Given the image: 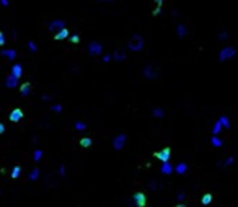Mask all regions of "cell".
Masks as SVG:
<instances>
[{
  "label": "cell",
  "mask_w": 238,
  "mask_h": 207,
  "mask_svg": "<svg viewBox=\"0 0 238 207\" xmlns=\"http://www.w3.org/2000/svg\"><path fill=\"white\" fill-rule=\"evenodd\" d=\"M144 44H145V41H144V36L139 33L132 34V38L129 39V43H127V47H129V51H132V52H139V51L144 49Z\"/></svg>",
  "instance_id": "1"
},
{
  "label": "cell",
  "mask_w": 238,
  "mask_h": 207,
  "mask_svg": "<svg viewBox=\"0 0 238 207\" xmlns=\"http://www.w3.org/2000/svg\"><path fill=\"white\" fill-rule=\"evenodd\" d=\"M158 75H160V72H158V69L153 64H147L144 67V77L147 80H155V78H158Z\"/></svg>",
  "instance_id": "2"
},
{
  "label": "cell",
  "mask_w": 238,
  "mask_h": 207,
  "mask_svg": "<svg viewBox=\"0 0 238 207\" xmlns=\"http://www.w3.org/2000/svg\"><path fill=\"white\" fill-rule=\"evenodd\" d=\"M88 54L91 57H98L103 54V44L99 43V41H91V43L88 44Z\"/></svg>",
  "instance_id": "3"
},
{
  "label": "cell",
  "mask_w": 238,
  "mask_h": 207,
  "mask_svg": "<svg viewBox=\"0 0 238 207\" xmlns=\"http://www.w3.org/2000/svg\"><path fill=\"white\" fill-rule=\"evenodd\" d=\"M155 158H158V160L161 161V163H167V161H170V157H171V150L168 147H165V148H161V150H158V152H155Z\"/></svg>",
  "instance_id": "4"
},
{
  "label": "cell",
  "mask_w": 238,
  "mask_h": 207,
  "mask_svg": "<svg viewBox=\"0 0 238 207\" xmlns=\"http://www.w3.org/2000/svg\"><path fill=\"white\" fill-rule=\"evenodd\" d=\"M132 204L134 207H145L147 204V197L144 192H134L132 194Z\"/></svg>",
  "instance_id": "5"
},
{
  "label": "cell",
  "mask_w": 238,
  "mask_h": 207,
  "mask_svg": "<svg viewBox=\"0 0 238 207\" xmlns=\"http://www.w3.org/2000/svg\"><path fill=\"white\" fill-rule=\"evenodd\" d=\"M126 140H127L126 134H119V136H116L114 139H113V147H114V150H122L124 145H126Z\"/></svg>",
  "instance_id": "6"
},
{
  "label": "cell",
  "mask_w": 238,
  "mask_h": 207,
  "mask_svg": "<svg viewBox=\"0 0 238 207\" xmlns=\"http://www.w3.org/2000/svg\"><path fill=\"white\" fill-rule=\"evenodd\" d=\"M47 28H49V31H52V33H57V31H60V29L65 28V21H64V20H60V18L52 20V21L47 25Z\"/></svg>",
  "instance_id": "7"
},
{
  "label": "cell",
  "mask_w": 238,
  "mask_h": 207,
  "mask_svg": "<svg viewBox=\"0 0 238 207\" xmlns=\"http://www.w3.org/2000/svg\"><path fill=\"white\" fill-rule=\"evenodd\" d=\"M23 116H25L23 109H21V108H15V109H12V111H10L8 119L12 121V122H18V121H21V119H23Z\"/></svg>",
  "instance_id": "8"
},
{
  "label": "cell",
  "mask_w": 238,
  "mask_h": 207,
  "mask_svg": "<svg viewBox=\"0 0 238 207\" xmlns=\"http://www.w3.org/2000/svg\"><path fill=\"white\" fill-rule=\"evenodd\" d=\"M69 38H70V33H69L67 28L57 31V33L54 34V41H64V39H69Z\"/></svg>",
  "instance_id": "9"
},
{
  "label": "cell",
  "mask_w": 238,
  "mask_h": 207,
  "mask_svg": "<svg viewBox=\"0 0 238 207\" xmlns=\"http://www.w3.org/2000/svg\"><path fill=\"white\" fill-rule=\"evenodd\" d=\"M18 82H20V78H16V77H13L12 74L7 77V80H5V87L7 88H15V87H18Z\"/></svg>",
  "instance_id": "10"
},
{
  "label": "cell",
  "mask_w": 238,
  "mask_h": 207,
  "mask_svg": "<svg viewBox=\"0 0 238 207\" xmlns=\"http://www.w3.org/2000/svg\"><path fill=\"white\" fill-rule=\"evenodd\" d=\"M0 54H2V57H7V59H10V60L16 59V51L15 49H3V51H0Z\"/></svg>",
  "instance_id": "11"
},
{
  "label": "cell",
  "mask_w": 238,
  "mask_h": 207,
  "mask_svg": "<svg viewBox=\"0 0 238 207\" xmlns=\"http://www.w3.org/2000/svg\"><path fill=\"white\" fill-rule=\"evenodd\" d=\"M12 75H13V77H16V78L23 77V67H21V64H13L12 65Z\"/></svg>",
  "instance_id": "12"
},
{
  "label": "cell",
  "mask_w": 238,
  "mask_h": 207,
  "mask_svg": "<svg viewBox=\"0 0 238 207\" xmlns=\"http://www.w3.org/2000/svg\"><path fill=\"white\" fill-rule=\"evenodd\" d=\"M20 93L21 96H28L31 93V82H25L23 85H20Z\"/></svg>",
  "instance_id": "13"
},
{
  "label": "cell",
  "mask_w": 238,
  "mask_h": 207,
  "mask_svg": "<svg viewBox=\"0 0 238 207\" xmlns=\"http://www.w3.org/2000/svg\"><path fill=\"white\" fill-rule=\"evenodd\" d=\"M113 57H114L116 60H124L126 59V51L124 49H116V52L113 54Z\"/></svg>",
  "instance_id": "14"
},
{
  "label": "cell",
  "mask_w": 238,
  "mask_h": 207,
  "mask_svg": "<svg viewBox=\"0 0 238 207\" xmlns=\"http://www.w3.org/2000/svg\"><path fill=\"white\" fill-rule=\"evenodd\" d=\"M161 173H163V175H170V173H173V166L170 165V161H167V163L161 165Z\"/></svg>",
  "instance_id": "15"
},
{
  "label": "cell",
  "mask_w": 238,
  "mask_h": 207,
  "mask_svg": "<svg viewBox=\"0 0 238 207\" xmlns=\"http://www.w3.org/2000/svg\"><path fill=\"white\" fill-rule=\"evenodd\" d=\"M91 144H93V140L90 139V137H82V139H80V145L83 147V148L91 147Z\"/></svg>",
  "instance_id": "16"
},
{
  "label": "cell",
  "mask_w": 238,
  "mask_h": 207,
  "mask_svg": "<svg viewBox=\"0 0 238 207\" xmlns=\"http://www.w3.org/2000/svg\"><path fill=\"white\" fill-rule=\"evenodd\" d=\"M20 175H21V166H20V165H15V166H13V170H12V178L16 179Z\"/></svg>",
  "instance_id": "17"
},
{
  "label": "cell",
  "mask_w": 238,
  "mask_h": 207,
  "mask_svg": "<svg viewBox=\"0 0 238 207\" xmlns=\"http://www.w3.org/2000/svg\"><path fill=\"white\" fill-rule=\"evenodd\" d=\"M38 178H39V170H38V168H33L31 173H29V179L31 181H36Z\"/></svg>",
  "instance_id": "18"
},
{
  "label": "cell",
  "mask_w": 238,
  "mask_h": 207,
  "mask_svg": "<svg viewBox=\"0 0 238 207\" xmlns=\"http://www.w3.org/2000/svg\"><path fill=\"white\" fill-rule=\"evenodd\" d=\"M75 129L80 130V132H82V130H87V124L82 122V121H77V122H75Z\"/></svg>",
  "instance_id": "19"
},
{
  "label": "cell",
  "mask_w": 238,
  "mask_h": 207,
  "mask_svg": "<svg viewBox=\"0 0 238 207\" xmlns=\"http://www.w3.org/2000/svg\"><path fill=\"white\" fill-rule=\"evenodd\" d=\"M175 171H176V173H179V175L186 173V165H184V163H179L178 166L175 168Z\"/></svg>",
  "instance_id": "20"
},
{
  "label": "cell",
  "mask_w": 238,
  "mask_h": 207,
  "mask_svg": "<svg viewBox=\"0 0 238 207\" xmlns=\"http://www.w3.org/2000/svg\"><path fill=\"white\" fill-rule=\"evenodd\" d=\"M69 41H70L72 44H78V43H80V36H78V34H70Z\"/></svg>",
  "instance_id": "21"
},
{
  "label": "cell",
  "mask_w": 238,
  "mask_h": 207,
  "mask_svg": "<svg viewBox=\"0 0 238 207\" xmlns=\"http://www.w3.org/2000/svg\"><path fill=\"white\" fill-rule=\"evenodd\" d=\"M41 158H43V150H34V157H33V160H34V161H39Z\"/></svg>",
  "instance_id": "22"
},
{
  "label": "cell",
  "mask_w": 238,
  "mask_h": 207,
  "mask_svg": "<svg viewBox=\"0 0 238 207\" xmlns=\"http://www.w3.org/2000/svg\"><path fill=\"white\" fill-rule=\"evenodd\" d=\"M153 116H155V118H158V119H160V118H163V109H160V108H155V109H153Z\"/></svg>",
  "instance_id": "23"
},
{
  "label": "cell",
  "mask_w": 238,
  "mask_h": 207,
  "mask_svg": "<svg viewBox=\"0 0 238 207\" xmlns=\"http://www.w3.org/2000/svg\"><path fill=\"white\" fill-rule=\"evenodd\" d=\"M28 47H29L31 52H36V51H38V46H36V43H34V41H29V43H28Z\"/></svg>",
  "instance_id": "24"
},
{
  "label": "cell",
  "mask_w": 238,
  "mask_h": 207,
  "mask_svg": "<svg viewBox=\"0 0 238 207\" xmlns=\"http://www.w3.org/2000/svg\"><path fill=\"white\" fill-rule=\"evenodd\" d=\"M51 109H52V111H56V113H60V111H62V105H60V103H56V105L51 106Z\"/></svg>",
  "instance_id": "25"
},
{
  "label": "cell",
  "mask_w": 238,
  "mask_h": 207,
  "mask_svg": "<svg viewBox=\"0 0 238 207\" xmlns=\"http://www.w3.org/2000/svg\"><path fill=\"white\" fill-rule=\"evenodd\" d=\"M210 199H212V196H210V194H206L204 197H202V204H209Z\"/></svg>",
  "instance_id": "26"
},
{
  "label": "cell",
  "mask_w": 238,
  "mask_h": 207,
  "mask_svg": "<svg viewBox=\"0 0 238 207\" xmlns=\"http://www.w3.org/2000/svg\"><path fill=\"white\" fill-rule=\"evenodd\" d=\"M111 59H113V56H109V54H105V56H103V62H105V64H108Z\"/></svg>",
  "instance_id": "27"
},
{
  "label": "cell",
  "mask_w": 238,
  "mask_h": 207,
  "mask_svg": "<svg viewBox=\"0 0 238 207\" xmlns=\"http://www.w3.org/2000/svg\"><path fill=\"white\" fill-rule=\"evenodd\" d=\"M5 43H7V39H5V34H3L2 31H0V46H3Z\"/></svg>",
  "instance_id": "28"
},
{
  "label": "cell",
  "mask_w": 238,
  "mask_h": 207,
  "mask_svg": "<svg viewBox=\"0 0 238 207\" xmlns=\"http://www.w3.org/2000/svg\"><path fill=\"white\" fill-rule=\"evenodd\" d=\"M160 13H161V8H160V7H157V8H153L152 15H153V16H157V15H160Z\"/></svg>",
  "instance_id": "29"
},
{
  "label": "cell",
  "mask_w": 238,
  "mask_h": 207,
  "mask_svg": "<svg viewBox=\"0 0 238 207\" xmlns=\"http://www.w3.org/2000/svg\"><path fill=\"white\" fill-rule=\"evenodd\" d=\"M0 3H2L3 7H8L10 5V0H0Z\"/></svg>",
  "instance_id": "30"
},
{
  "label": "cell",
  "mask_w": 238,
  "mask_h": 207,
  "mask_svg": "<svg viewBox=\"0 0 238 207\" xmlns=\"http://www.w3.org/2000/svg\"><path fill=\"white\" fill-rule=\"evenodd\" d=\"M155 3H157V7H160V8H161V5H163V0H155Z\"/></svg>",
  "instance_id": "31"
},
{
  "label": "cell",
  "mask_w": 238,
  "mask_h": 207,
  "mask_svg": "<svg viewBox=\"0 0 238 207\" xmlns=\"http://www.w3.org/2000/svg\"><path fill=\"white\" fill-rule=\"evenodd\" d=\"M178 33L183 36V34H184V28H183V26H179V28H178Z\"/></svg>",
  "instance_id": "32"
},
{
  "label": "cell",
  "mask_w": 238,
  "mask_h": 207,
  "mask_svg": "<svg viewBox=\"0 0 238 207\" xmlns=\"http://www.w3.org/2000/svg\"><path fill=\"white\" fill-rule=\"evenodd\" d=\"M3 132H5V126H3L2 122H0V134H3Z\"/></svg>",
  "instance_id": "33"
},
{
  "label": "cell",
  "mask_w": 238,
  "mask_h": 207,
  "mask_svg": "<svg viewBox=\"0 0 238 207\" xmlns=\"http://www.w3.org/2000/svg\"><path fill=\"white\" fill-rule=\"evenodd\" d=\"M60 175H65V166H60Z\"/></svg>",
  "instance_id": "34"
},
{
  "label": "cell",
  "mask_w": 238,
  "mask_h": 207,
  "mask_svg": "<svg viewBox=\"0 0 238 207\" xmlns=\"http://www.w3.org/2000/svg\"><path fill=\"white\" fill-rule=\"evenodd\" d=\"M96 2H114V0H96Z\"/></svg>",
  "instance_id": "35"
},
{
  "label": "cell",
  "mask_w": 238,
  "mask_h": 207,
  "mask_svg": "<svg viewBox=\"0 0 238 207\" xmlns=\"http://www.w3.org/2000/svg\"><path fill=\"white\" fill-rule=\"evenodd\" d=\"M176 207H184V206H183V204H178V206H176Z\"/></svg>",
  "instance_id": "36"
},
{
  "label": "cell",
  "mask_w": 238,
  "mask_h": 207,
  "mask_svg": "<svg viewBox=\"0 0 238 207\" xmlns=\"http://www.w3.org/2000/svg\"><path fill=\"white\" fill-rule=\"evenodd\" d=\"M0 194H2V191H0Z\"/></svg>",
  "instance_id": "37"
}]
</instances>
